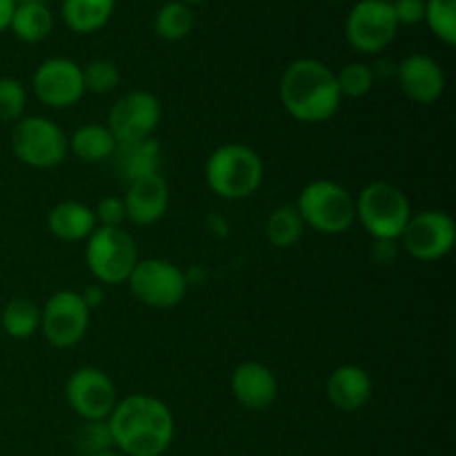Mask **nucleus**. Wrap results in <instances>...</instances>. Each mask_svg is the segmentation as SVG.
<instances>
[{
    "label": "nucleus",
    "mask_w": 456,
    "mask_h": 456,
    "mask_svg": "<svg viewBox=\"0 0 456 456\" xmlns=\"http://www.w3.org/2000/svg\"><path fill=\"white\" fill-rule=\"evenodd\" d=\"M114 445L125 456H160L174 441V414L160 399L125 396L107 417Z\"/></svg>",
    "instance_id": "f257e3e1"
},
{
    "label": "nucleus",
    "mask_w": 456,
    "mask_h": 456,
    "mask_svg": "<svg viewBox=\"0 0 456 456\" xmlns=\"http://www.w3.org/2000/svg\"><path fill=\"white\" fill-rule=\"evenodd\" d=\"M279 94L288 114L310 125L332 118L343 101L337 74L314 58H298L288 65Z\"/></svg>",
    "instance_id": "f03ea898"
},
{
    "label": "nucleus",
    "mask_w": 456,
    "mask_h": 456,
    "mask_svg": "<svg viewBox=\"0 0 456 456\" xmlns=\"http://www.w3.org/2000/svg\"><path fill=\"white\" fill-rule=\"evenodd\" d=\"M263 160L252 147L240 142H227L212 151L205 165V181L209 190L227 200H240L252 196L261 187Z\"/></svg>",
    "instance_id": "7ed1b4c3"
},
{
    "label": "nucleus",
    "mask_w": 456,
    "mask_h": 456,
    "mask_svg": "<svg viewBox=\"0 0 456 456\" xmlns=\"http://www.w3.org/2000/svg\"><path fill=\"white\" fill-rule=\"evenodd\" d=\"M356 218L374 240H396L403 234L412 209L403 190L386 181H374L354 199Z\"/></svg>",
    "instance_id": "20e7f679"
},
{
    "label": "nucleus",
    "mask_w": 456,
    "mask_h": 456,
    "mask_svg": "<svg viewBox=\"0 0 456 456\" xmlns=\"http://www.w3.org/2000/svg\"><path fill=\"white\" fill-rule=\"evenodd\" d=\"M294 208L301 214L303 223L321 234H343L356 221L354 199L346 187L334 181H312L303 187Z\"/></svg>",
    "instance_id": "39448f33"
},
{
    "label": "nucleus",
    "mask_w": 456,
    "mask_h": 456,
    "mask_svg": "<svg viewBox=\"0 0 456 456\" xmlns=\"http://www.w3.org/2000/svg\"><path fill=\"white\" fill-rule=\"evenodd\" d=\"M85 258L101 285L127 283L138 263L136 240L120 227H96L87 239Z\"/></svg>",
    "instance_id": "423d86ee"
},
{
    "label": "nucleus",
    "mask_w": 456,
    "mask_h": 456,
    "mask_svg": "<svg viewBox=\"0 0 456 456\" xmlns=\"http://www.w3.org/2000/svg\"><path fill=\"white\" fill-rule=\"evenodd\" d=\"M12 150L20 163L34 169L58 167L69 154V138L45 116H25L13 125Z\"/></svg>",
    "instance_id": "0eeeda50"
},
{
    "label": "nucleus",
    "mask_w": 456,
    "mask_h": 456,
    "mask_svg": "<svg viewBox=\"0 0 456 456\" xmlns=\"http://www.w3.org/2000/svg\"><path fill=\"white\" fill-rule=\"evenodd\" d=\"M129 289L142 305L154 310H172L185 298L187 279L181 267L165 258L138 261L127 279Z\"/></svg>",
    "instance_id": "6e6552de"
},
{
    "label": "nucleus",
    "mask_w": 456,
    "mask_h": 456,
    "mask_svg": "<svg viewBox=\"0 0 456 456\" xmlns=\"http://www.w3.org/2000/svg\"><path fill=\"white\" fill-rule=\"evenodd\" d=\"M399 31L395 9L387 0H359L346 20V38L356 52L379 53Z\"/></svg>",
    "instance_id": "1a4fd4ad"
},
{
    "label": "nucleus",
    "mask_w": 456,
    "mask_h": 456,
    "mask_svg": "<svg viewBox=\"0 0 456 456\" xmlns=\"http://www.w3.org/2000/svg\"><path fill=\"white\" fill-rule=\"evenodd\" d=\"M89 307L85 305L80 292L62 289L56 292L40 310V332L49 346L58 350L78 346L89 328Z\"/></svg>",
    "instance_id": "9d476101"
},
{
    "label": "nucleus",
    "mask_w": 456,
    "mask_h": 456,
    "mask_svg": "<svg viewBox=\"0 0 456 456\" xmlns=\"http://www.w3.org/2000/svg\"><path fill=\"white\" fill-rule=\"evenodd\" d=\"M160 116H163V110H160L159 98L138 89L116 101L107 118V129L118 145L145 141L154 136L156 127L160 125Z\"/></svg>",
    "instance_id": "9b49d317"
},
{
    "label": "nucleus",
    "mask_w": 456,
    "mask_h": 456,
    "mask_svg": "<svg viewBox=\"0 0 456 456\" xmlns=\"http://www.w3.org/2000/svg\"><path fill=\"white\" fill-rule=\"evenodd\" d=\"M401 239H403L405 252L417 261H439L448 256L454 248V218L439 209H426L410 216Z\"/></svg>",
    "instance_id": "f8f14e48"
},
{
    "label": "nucleus",
    "mask_w": 456,
    "mask_h": 456,
    "mask_svg": "<svg viewBox=\"0 0 456 456\" xmlns=\"http://www.w3.org/2000/svg\"><path fill=\"white\" fill-rule=\"evenodd\" d=\"M34 92L43 105L67 110L85 96L83 67L69 58H47L34 71Z\"/></svg>",
    "instance_id": "ddd939ff"
},
{
    "label": "nucleus",
    "mask_w": 456,
    "mask_h": 456,
    "mask_svg": "<svg viewBox=\"0 0 456 456\" xmlns=\"http://www.w3.org/2000/svg\"><path fill=\"white\" fill-rule=\"evenodd\" d=\"M65 395L69 408L83 421H105L118 403L114 381L98 368L76 370L67 381Z\"/></svg>",
    "instance_id": "4468645a"
},
{
    "label": "nucleus",
    "mask_w": 456,
    "mask_h": 456,
    "mask_svg": "<svg viewBox=\"0 0 456 456\" xmlns=\"http://www.w3.org/2000/svg\"><path fill=\"white\" fill-rule=\"evenodd\" d=\"M396 80L405 96L419 105H432L445 92V71L428 53H412L396 65Z\"/></svg>",
    "instance_id": "2eb2a0df"
},
{
    "label": "nucleus",
    "mask_w": 456,
    "mask_h": 456,
    "mask_svg": "<svg viewBox=\"0 0 456 456\" xmlns=\"http://www.w3.org/2000/svg\"><path fill=\"white\" fill-rule=\"evenodd\" d=\"M127 221L136 225H154L169 208V185L160 174L129 183L123 196Z\"/></svg>",
    "instance_id": "dca6fc26"
},
{
    "label": "nucleus",
    "mask_w": 456,
    "mask_h": 456,
    "mask_svg": "<svg viewBox=\"0 0 456 456\" xmlns=\"http://www.w3.org/2000/svg\"><path fill=\"white\" fill-rule=\"evenodd\" d=\"M232 392L243 408L258 412L279 399V381L267 365L248 361L232 372Z\"/></svg>",
    "instance_id": "f3484780"
},
{
    "label": "nucleus",
    "mask_w": 456,
    "mask_h": 456,
    "mask_svg": "<svg viewBox=\"0 0 456 456\" xmlns=\"http://www.w3.org/2000/svg\"><path fill=\"white\" fill-rule=\"evenodd\" d=\"M110 160L116 178H120L125 185H129V183L138 181V178L160 174L163 147H160V142L154 136L145 138V141L125 142V145L116 147L114 156Z\"/></svg>",
    "instance_id": "a211bd4d"
},
{
    "label": "nucleus",
    "mask_w": 456,
    "mask_h": 456,
    "mask_svg": "<svg viewBox=\"0 0 456 456\" xmlns=\"http://www.w3.org/2000/svg\"><path fill=\"white\" fill-rule=\"evenodd\" d=\"M372 396V379L361 365H341L328 379V399L341 412H356Z\"/></svg>",
    "instance_id": "6ab92c4d"
},
{
    "label": "nucleus",
    "mask_w": 456,
    "mask_h": 456,
    "mask_svg": "<svg viewBox=\"0 0 456 456\" xmlns=\"http://www.w3.org/2000/svg\"><path fill=\"white\" fill-rule=\"evenodd\" d=\"M47 227L56 239L67 243H78L92 236L98 223L94 216V209L78 200H65V203L53 205L47 216Z\"/></svg>",
    "instance_id": "aec40b11"
},
{
    "label": "nucleus",
    "mask_w": 456,
    "mask_h": 456,
    "mask_svg": "<svg viewBox=\"0 0 456 456\" xmlns=\"http://www.w3.org/2000/svg\"><path fill=\"white\" fill-rule=\"evenodd\" d=\"M116 138L107 129V125L89 123L76 129L69 138V151L83 163H105L114 156Z\"/></svg>",
    "instance_id": "412c9836"
},
{
    "label": "nucleus",
    "mask_w": 456,
    "mask_h": 456,
    "mask_svg": "<svg viewBox=\"0 0 456 456\" xmlns=\"http://www.w3.org/2000/svg\"><path fill=\"white\" fill-rule=\"evenodd\" d=\"M116 0H62V20L76 34H94L110 22Z\"/></svg>",
    "instance_id": "4be33fe9"
},
{
    "label": "nucleus",
    "mask_w": 456,
    "mask_h": 456,
    "mask_svg": "<svg viewBox=\"0 0 456 456\" xmlns=\"http://www.w3.org/2000/svg\"><path fill=\"white\" fill-rule=\"evenodd\" d=\"M16 38L22 43H40L47 38L53 29V16L47 4L43 3H20L13 9L12 22H9Z\"/></svg>",
    "instance_id": "5701e85b"
},
{
    "label": "nucleus",
    "mask_w": 456,
    "mask_h": 456,
    "mask_svg": "<svg viewBox=\"0 0 456 456\" xmlns=\"http://www.w3.org/2000/svg\"><path fill=\"white\" fill-rule=\"evenodd\" d=\"M194 25V12H191L190 4L181 3V0H169L154 16L156 34L163 40H169V43H176V40H183L185 36H190Z\"/></svg>",
    "instance_id": "b1692460"
},
{
    "label": "nucleus",
    "mask_w": 456,
    "mask_h": 456,
    "mask_svg": "<svg viewBox=\"0 0 456 456\" xmlns=\"http://www.w3.org/2000/svg\"><path fill=\"white\" fill-rule=\"evenodd\" d=\"M303 232H305V223L294 205H281L267 218L265 234L274 248H292L301 240Z\"/></svg>",
    "instance_id": "393cba45"
},
{
    "label": "nucleus",
    "mask_w": 456,
    "mask_h": 456,
    "mask_svg": "<svg viewBox=\"0 0 456 456\" xmlns=\"http://www.w3.org/2000/svg\"><path fill=\"white\" fill-rule=\"evenodd\" d=\"M3 330L12 338H29L40 330V307L29 298H13L3 310Z\"/></svg>",
    "instance_id": "a878e982"
},
{
    "label": "nucleus",
    "mask_w": 456,
    "mask_h": 456,
    "mask_svg": "<svg viewBox=\"0 0 456 456\" xmlns=\"http://www.w3.org/2000/svg\"><path fill=\"white\" fill-rule=\"evenodd\" d=\"M432 34L445 45H456V0H426V18Z\"/></svg>",
    "instance_id": "bb28decb"
},
{
    "label": "nucleus",
    "mask_w": 456,
    "mask_h": 456,
    "mask_svg": "<svg viewBox=\"0 0 456 456\" xmlns=\"http://www.w3.org/2000/svg\"><path fill=\"white\" fill-rule=\"evenodd\" d=\"M83 83H85V92L105 96V94L114 92V89L118 87L120 71L118 67H116V62L107 61V58H96V61L85 65Z\"/></svg>",
    "instance_id": "cd10ccee"
},
{
    "label": "nucleus",
    "mask_w": 456,
    "mask_h": 456,
    "mask_svg": "<svg viewBox=\"0 0 456 456\" xmlns=\"http://www.w3.org/2000/svg\"><path fill=\"white\" fill-rule=\"evenodd\" d=\"M338 92L347 98H363L372 92L374 74L372 67L365 62H350L337 74Z\"/></svg>",
    "instance_id": "c85d7f7f"
},
{
    "label": "nucleus",
    "mask_w": 456,
    "mask_h": 456,
    "mask_svg": "<svg viewBox=\"0 0 456 456\" xmlns=\"http://www.w3.org/2000/svg\"><path fill=\"white\" fill-rule=\"evenodd\" d=\"M27 92L16 78H0V120L18 123L25 114Z\"/></svg>",
    "instance_id": "c756f323"
},
{
    "label": "nucleus",
    "mask_w": 456,
    "mask_h": 456,
    "mask_svg": "<svg viewBox=\"0 0 456 456\" xmlns=\"http://www.w3.org/2000/svg\"><path fill=\"white\" fill-rule=\"evenodd\" d=\"M78 448L83 450L85 456L114 448L107 421H85L83 430L78 432Z\"/></svg>",
    "instance_id": "7c9ffc66"
},
{
    "label": "nucleus",
    "mask_w": 456,
    "mask_h": 456,
    "mask_svg": "<svg viewBox=\"0 0 456 456\" xmlns=\"http://www.w3.org/2000/svg\"><path fill=\"white\" fill-rule=\"evenodd\" d=\"M98 227H120L127 221V212H125V203L120 196H105L98 200L96 209H94Z\"/></svg>",
    "instance_id": "2f4dec72"
},
{
    "label": "nucleus",
    "mask_w": 456,
    "mask_h": 456,
    "mask_svg": "<svg viewBox=\"0 0 456 456\" xmlns=\"http://www.w3.org/2000/svg\"><path fill=\"white\" fill-rule=\"evenodd\" d=\"M395 9L396 22L401 25H419L426 18V0H395L392 3Z\"/></svg>",
    "instance_id": "473e14b6"
},
{
    "label": "nucleus",
    "mask_w": 456,
    "mask_h": 456,
    "mask_svg": "<svg viewBox=\"0 0 456 456\" xmlns=\"http://www.w3.org/2000/svg\"><path fill=\"white\" fill-rule=\"evenodd\" d=\"M80 297H83L85 305H87L89 312H92V310H96V307L102 305V301H105V289H102L101 283L87 285V288L80 292Z\"/></svg>",
    "instance_id": "72a5a7b5"
},
{
    "label": "nucleus",
    "mask_w": 456,
    "mask_h": 456,
    "mask_svg": "<svg viewBox=\"0 0 456 456\" xmlns=\"http://www.w3.org/2000/svg\"><path fill=\"white\" fill-rule=\"evenodd\" d=\"M13 9H16V0H0V31L9 29Z\"/></svg>",
    "instance_id": "f704fd0d"
},
{
    "label": "nucleus",
    "mask_w": 456,
    "mask_h": 456,
    "mask_svg": "<svg viewBox=\"0 0 456 456\" xmlns=\"http://www.w3.org/2000/svg\"><path fill=\"white\" fill-rule=\"evenodd\" d=\"M372 74H374V80L381 78V76H395L396 74V67L392 65V62H377V65L372 67Z\"/></svg>",
    "instance_id": "c9c22d12"
},
{
    "label": "nucleus",
    "mask_w": 456,
    "mask_h": 456,
    "mask_svg": "<svg viewBox=\"0 0 456 456\" xmlns=\"http://www.w3.org/2000/svg\"><path fill=\"white\" fill-rule=\"evenodd\" d=\"M89 456H125V454L116 452V450H102V452H96V454H89Z\"/></svg>",
    "instance_id": "e433bc0d"
},
{
    "label": "nucleus",
    "mask_w": 456,
    "mask_h": 456,
    "mask_svg": "<svg viewBox=\"0 0 456 456\" xmlns=\"http://www.w3.org/2000/svg\"><path fill=\"white\" fill-rule=\"evenodd\" d=\"M20 3H43V4H47V0H16V4H20Z\"/></svg>",
    "instance_id": "4c0bfd02"
},
{
    "label": "nucleus",
    "mask_w": 456,
    "mask_h": 456,
    "mask_svg": "<svg viewBox=\"0 0 456 456\" xmlns=\"http://www.w3.org/2000/svg\"><path fill=\"white\" fill-rule=\"evenodd\" d=\"M181 3L190 4V7H191V4H199V3H205V0H181Z\"/></svg>",
    "instance_id": "58836bf2"
},
{
    "label": "nucleus",
    "mask_w": 456,
    "mask_h": 456,
    "mask_svg": "<svg viewBox=\"0 0 456 456\" xmlns=\"http://www.w3.org/2000/svg\"><path fill=\"white\" fill-rule=\"evenodd\" d=\"M334 3H346V0H334Z\"/></svg>",
    "instance_id": "ea45409f"
},
{
    "label": "nucleus",
    "mask_w": 456,
    "mask_h": 456,
    "mask_svg": "<svg viewBox=\"0 0 456 456\" xmlns=\"http://www.w3.org/2000/svg\"><path fill=\"white\" fill-rule=\"evenodd\" d=\"M387 3H395V0H387Z\"/></svg>",
    "instance_id": "a19ab883"
}]
</instances>
